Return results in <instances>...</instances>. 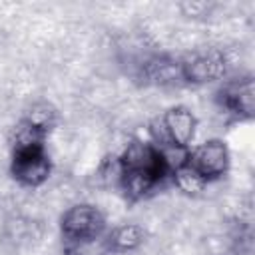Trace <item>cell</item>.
<instances>
[{
	"label": "cell",
	"mask_w": 255,
	"mask_h": 255,
	"mask_svg": "<svg viewBox=\"0 0 255 255\" xmlns=\"http://www.w3.org/2000/svg\"><path fill=\"white\" fill-rule=\"evenodd\" d=\"M62 231L68 241H92L104 231V217L92 205H76L66 211Z\"/></svg>",
	"instance_id": "1"
},
{
	"label": "cell",
	"mask_w": 255,
	"mask_h": 255,
	"mask_svg": "<svg viewBox=\"0 0 255 255\" xmlns=\"http://www.w3.org/2000/svg\"><path fill=\"white\" fill-rule=\"evenodd\" d=\"M12 173L26 185L42 183L50 173V159L44 151V145H22L16 147Z\"/></svg>",
	"instance_id": "2"
},
{
	"label": "cell",
	"mask_w": 255,
	"mask_h": 255,
	"mask_svg": "<svg viewBox=\"0 0 255 255\" xmlns=\"http://www.w3.org/2000/svg\"><path fill=\"white\" fill-rule=\"evenodd\" d=\"M227 163H229L227 147L221 141L201 143L191 153H187V165L205 181L223 175V171L227 169Z\"/></svg>",
	"instance_id": "3"
},
{
	"label": "cell",
	"mask_w": 255,
	"mask_h": 255,
	"mask_svg": "<svg viewBox=\"0 0 255 255\" xmlns=\"http://www.w3.org/2000/svg\"><path fill=\"white\" fill-rule=\"evenodd\" d=\"M181 70H183V80L209 82V80H215V78H219L223 74L225 60L215 52L201 54V56H193L187 62H181Z\"/></svg>",
	"instance_id": "4"
},
{
	"label": "cell",
	"mask_w": 255,
	"mask_h": 255,
	"mask_svg": "<svg viewBox=\"0 0 255 255\" xmlns=\"http://www.w3.org/2000/svg\"><path fill=\"white\" fill-rule=\"evenodd\" d=\"M161 122L165 126L167 137L171 145H181L185 147L187 141L193 137L195 131V118L189 110L185 108H173L165 116H161Z\"/></svg>",
	"instance_id": "5"
},
{
	"label": "cell",
	"mask_w": 255,
	"mask_h": 255,
	"mask_svg": "<svg viewBox=\"0 0 255 255\" xmlns=\"http://www.w3.org/2000/svg\"><path fill=\"white\" fill-rule=\"evenodd\" d=\"M221 106L237 116H251L253 112V84L251 80L231 82L221 90Z\"/></svg>",
	"instance_id": "6"
},
{
	"label": "cell",
	"mask_w": 255,
	"mask_h": 255,
	"mask_svg": "<svg viewBox=\"0 0 255 255\" xmlns=\"http://www.w3.org/2000/svg\"><path fill=\"white\" fill-rule=\"evenodd\" d=\"M141 237H143V233H141L139 227L124 225V227H120L112 233V245L118 251H128V249H133L141 241Z\"/></svg>",
	"instance_id": "7"
},
{
	"label": "cell",
	"mask_w": 255,
	"mask_h": 255,
	"mask_svg": "<svg viewBox=\"0 0 255 255\" xmlns=\"http://www.w3.org/2000/svg\"><path fill=\"white\" fill-rule=\"evenodd\" d=\"M173 175H175L177 185H179L183 191H199V189L205 185V179H201L187 163L181 165V167H177V169L173 171Z\"/></svg>",
	"instance_id": "8"
}]
</instances>
